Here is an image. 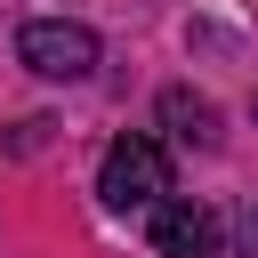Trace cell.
I'll return each instance as SVG.
<instances>
[{"instance_id": "1", "label": "cell", "mask_w": 258, "mask_h": 258, "mask_svg": "<svg viewBox=\"0 0 258 258\" xmlns=\"http://www.w3.org/2000/svg\"><path fill=\"white\" fill-rule=\"evenodd\" d=\"M97 194L113 210H153L169 194V153L153 137H113L105 145V169H97Z\"/></svg>"}, {"instance_id": "2", "label": "cell", "mask_w": 258, "mask_h": 258, "mask_svg": "<svg viewBox=\"0 0 258 258\" xmlns=\"http://www.w3.org/2000/svg\"><path fill=\"white\" fill-rule=\"evenodd\" d=\"M16 56L40 73V81H89L97 73V32L73 24V16H32L16 32Z\"/></svg>"}, {"instance_id": "3", "label": "cell", "mask_w": 258, "mask_h": 258, "mask_svg": "<svg viewBox=\"0 0 258 258\" xmlns=\"http://www.w3.org/2000/svg\"><path fill=\"white\" fill-rule=\"evenodd\" d=\"M153 250L161 258H218V218L202 202H161L153 210Z\"/></svg>"}, {"instance_id": "4", "label": "cell", "mask_w": 258, "mask_h": 258, "mask_svg": "<svg viewBox=\"0 0 258 258\" xmlns=\"http://www.w3.org/2000/svg\"><path fill=\"white\" fill-rule=\"evenodd\" d=\"M161 129L177 145H218V105L194 97V89H161Z\"/></svg>"}, {"instance_id": "5", "label": "cell", "mask_w": 258, "mask_h": 258, "mask_svg": "<svg viewBox=\"0 0 258 258\" xmlns=\"http://www.w3.org/2000/svg\"><path fill=\"white\" fill-rule=\"evenodd\" d=\"M234 242H242V258H258V202H250V210L234 218Z\"/></svg>"}]
</instances>
